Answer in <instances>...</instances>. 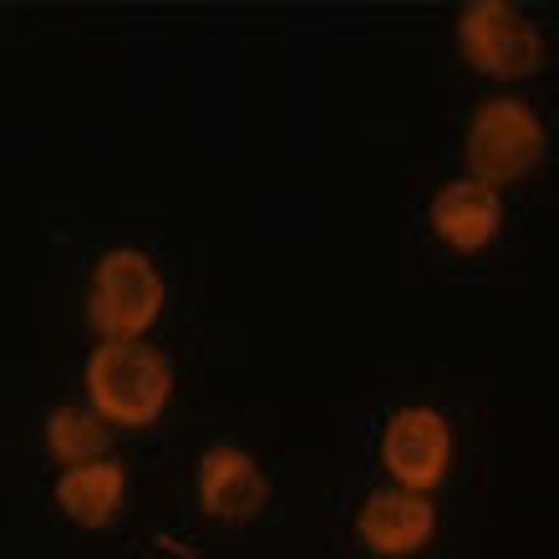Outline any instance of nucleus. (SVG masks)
Returning a JSON list of instances; mask_svg holds the SVG:
<instances>
[{"label": "nucleus", "mask_w": 559, "mask_h": 559, "mask_svg": "<svg viewBox=\"0 0 559 559\" xmlns=\"http://www.w3.org/2000/svg\"><path fill=\"white\" fill-rule=\"evenodd\" d=\"M168 361L143 341H103L87 356L92 413L118 427H147L168 402Z\"/></svg>", "instance_id": "1"}, {"label": "nucleus", "mask_w": 559, "mask_h": 559, "mask_svg": "<svg viewBox=\"0 0 559 559\" xmlns=\"http://www.w3.org/2000/svg\"><path fill=\"white\" fill-rule=\"evenodd\" d=\"M163 310V280L143 250H112L92 270L87 316L107 341H138Z\"/></svg>", "instance_id": "2"}, {"label": "nucleus", "mask_w": 559, "mask_h": 559, "mask_svg": "<svg viewBox=\"0 0 559 559\" xmlns=\"http://www.w3.org/2000/svg\"><path fill=\"white\" fill-rule=\"evenodd\" d=\"M545 158V122L514 97H493L468 122V168L478 183H514Z\"/></svg>", "instance_id": "3"}, {"label": "nucleus", "mask_w": 559, "mask_h": 559, "mask_svg": "<svg viewBox=\"0 0 559 559\" xmlns=\"http://www.w3.org/2000/svg\"><path fill=\"white\" fill-rule=\"evenodd\" d=\"M457 41H463V57L488 76H530L539 67V57H545V41H539L534 21L519 15L514 5H503V0L463 5Z\"/></svg>", "instance_id": "4"}, {"label": "nucleus", "mask_w": 559, "mask_h": 559, "mask_svg": "<svg viewBox=\"0 0 559 559\" xmlns=\"http://www.w3.org/2000/svg\"><path fill=\"white\" fill-rule=\"evenodd\" d=\"M448 453H453V438H448V423H442L432 407H402V413L386 423L382 463L402 488L427 493V488L448 473Z\"/></svg>", "instance_id": "5"}, {"label": "nucleus", "mask_w": 559, "mask_h": 559, "mask_svg": "<svg viewBox=\"0 0 559 559\" xmlns=\"http://www.w3.org/2000/svg\"><path fill=\"white\" fill-rule=\"evenodd\" d=\"M432 503L413 488H377L367 503H361V519L356 530L367 539L371 555H386V559H402V555H417V549L432 539Z\"/></svg>", "instance_id": "6"}, {"label": "nucleus", "mask_w": 559, "mask_h": 559, "mask_svg": "<svg viewBox=\"0 0 559 559\" xmlns=\"http://www.w3.org/2000/svg\"><path fill=\"white\" fill-rule=\"evenodd\" d=\"M270 499V484L260 463L239 448H209L204 463H199V503H204L214 519H254Z\"/></svg>", "instance_id": "7"}, {"label": "nucleus", "mask_w": 559, "mask_h": 559, "mask_svg": "<svg viewBox=\"0 0 559 559\" xmlns=\"http://www.w3.org/2000/svg\"><path fill=\"white\" fill-rule=\"evenodd\" d=\"M499 193L478 183V178H457L432 199V229L453 250H484L488 239L499 235Z\"/></svg>", "instance_id": "8"}, {"label": "nucleus", "mask_w": 559, "mask_h": 559, "mask_svg": "<svg viewBox=\"0 0 559 559\" xmlns=\"http://www.w3.org/2000/svg\"><path fill=\"white\" fill-rule=\"evenodd\" d=\"M57 503L61 514L76 519L82 530H103L107 519L118 514L122 503V468L118 463H82V468H67L57 484Z\"/></svg>", "instance_id": "9"}, {"label": "nucleus", "mask_w": 559, "mask_h": 559, "mask_svg": "<svg viewBox=\"0 0 559 559\" xmlns=\"http://www.w3.org/2000/svg\"><path fill=\"white\" fill-rule=\"evenodd\" d=\"M46 448L61 457V463H103V448H107V417L87 413V407H57L46 417Z\"/></svg>", "instance_id": "10"}]
</instances>
